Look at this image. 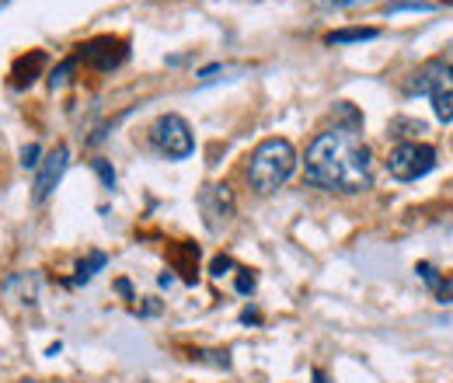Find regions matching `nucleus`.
Listing matches in <instances>:
<instances>
[{
    "label": "nucleus",
    "instance_id": "39448f33",
    "mask_svg": "<svg viewBox=\"0 0 453 383\" xmlns=\"http://www.w3.org/2000/svg\"><path fill=\"white\" fill-rule=\"evenodd\" d=\"M150 140H154V147L171 157V161H185L192 150H196V140H192V129H188V122L181 119V115H161L157 122H154V129H150Z\"/></svg>",
    "mask_w": 453,
    "mask_h": 383
},
{
    "label": "nucleus",
    "instance_id": "9b49d317",
    "mask_svg": "<svg viewBox=\"0 0 453 383\" xmlns=\"http://www.w3.org/2000/svg\"><path fill=\"white\" fill-rule=\"evenodd\" d=\"M102 265H105V255H91V262L77 269V282H88L95 275V269H102Z\"/></svg>",
    "mask_w": 453,
    "mask_h": 383
},
{
    "label": "nucleus",
    "instance_id": "6e6552de",
    "mask_svg": "<svg viewBox=\"0 0 453 383\" xmlns=\"http://www.w3.org/2000/svg\"><path fill=\"white\" fill-rule=\"evenodd\" d=\"M84 59L91 66H98V70H112V66H119L126 59V46L119 39H98V42H91L84 50Z\"/></svg>",
    "mask_w": 453,
    "mask_h": 383
},
{
    "label": "nucleus",
    "instance_id": "f257e3e1",
    "mask_svg": "<svg viewBox=\"0 0 453 383\" xmlns=\"http://www.w3.org/2000/svg\"><path fill=\"white\" fill-rule=\"evenodd\" d=\"M307 181L342 195H356L373 185V157L356 126H335L307 147Z\"/></svg>",
    "mask_w": 453,
    "mask_h": 383
},
{
    "label": "nucleus",
    "instance_id": "7ed1b4c3",
    "mask_svg": "<svg viewBox=\"0 0 453 383\" xmlns=\"http://www.w3.org/2000/svg\"><path fill=\"white\" fill-rule=\"evenodd\" d=\"M415 91L433 102V111L440 122H453V63L447 59H429L415 73Z\"/></svg>",
    "mask_w": 453,
    "mask_h": 383
},
{
    "label": "nucleus",
    "instance_id": "1a4fd4ad",
    "mask_svg": "<svg viewBox=\"0 0 453 383\" xmlns=\"http://www.w3.org/2000/svg\"><path fill=\"white\" fill-rule=\"evenodd\" d=\"M377 35H380L377 28H345V32H332L328 42H370Z\"/></svg>",
    "mask_w": 453,
    "mask_h": 383
},
{
    "label": "nucleus",
    "instance_id": "ddd939ff",
    "mask_svg": "<svg viewBox=\"0 0 453 383\" xmlns=\"http://www.w3.org/2000/svg\"><path fill=\"white\" fill-rule=\"evenodd\" d=\"M21 383H35V380H21Z\"/></svg>",
    "mask_w": 453,
    "mask_h": 383
},
{
    "label": "nucleus",
    "instance_id": "20e7f679",
    "mask_svg": "<svg viewBox=\"0 0 453 383\" xmlns=\"http://www.w3.org/2000/svg\"><path fill=\"white\" fill-rule=\"evenodd\" d=\"M436 167V150L429 143H397L388 157V171L397 181H418Z\"/></svg>",
    "mask_w": 453,
    "mask_h": 383
},
{
    "label": "nucleus",
    "instance_id": "9d476101",
    "mask_svg": "<svg viewBox=\"0 0 453 383\" xmlns=\"http://www.w3.org/2000/svg\"><path fill=\"white\" fill-rule=\"evenodd\" d=\"M318 7H328V11H359V7H370L377 0H314Z\"/></svg>",
    "mask_w": 453,
    "mask_h": 383
},
{
    "label": "nucleus",
    "instance_id": "f8f14e48",
    "mask_svg": "<svg viewBox=\"0 0 453 383\" xmlns=\"http://www.w3.org/2000/svg\"><path fill=\"white\" fill-rule=\"evenodd\" d=\"M35 157H39V147H25V150H21V165H25V167H35V165H39Z\"/></svg>",
    "mask_w": 453,
    "mask_h": 383
},
{
    "label": "nucleus",
    "instance_id": "f03ea898",
    "mask_svg": "<svg viewBox=\"0 0 453 383\" xmlns=\"http://www.w3.org/2000/svg\"><path fill=\"white\" fill-rule=\"evenodd\" d=\"M293 171H296V150H293L289 140L276 136V140H265V143L255 147V154L248 161V181H251L255 192L273 195L276 188H283L293 178Z\"/></svg>",
    "mask_w": 453,
    "mask_h": 383
},
{
    "label": "nucleus",
    "instance_id": "0eeeda50",
    "mask_svg": "<svg viewBox=\"0 0 453 383\" xmlns=\"http://www.w3.org/2000/svg\"><path fill=\"white\" fill-rule=\"evenodd\" d=\"M66 147H57L53 154H46V161L39 167V178H35V203H46L50 199V192L57 188V181L63 178V171H66Z\"/></svg>",
    "mask_w": 453,
    "mask_h": 383
},
{
    "label": "nucleus",
    "instance_id": "423d86ee",
    "mask_svg": "<svg viewBox=\"0 0 453 383\" xmlns=\"http://www.w3.org/2000/svg\"><path fill=\"white\" fill-rule=\"evenodd\" d=\"M199 206H203V217L210 230H220L234 217V195L226 185H206V192L199 195Z\"/></svg>",
    "mask_w": 453,
    "mask_h": 383
}]
</instances>
